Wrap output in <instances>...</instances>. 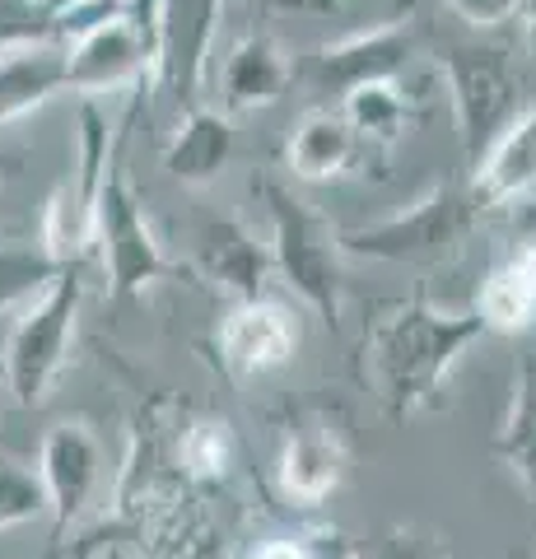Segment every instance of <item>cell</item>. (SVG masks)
<instances>
[{
    "instance_id": "27",
    "label": "cell",
    "mask_w": 536,
    "mask_h": 559,
    "mask_svg": "<svg viewBox=\"0 0 536 559\" xmlns=\"http://www.w3.org/2000/svg\"><path fill=\"white\" fill-rule=\"evenodd\" d=\"M448 10H453L457 20H466L472 28H495V24L517 20L523 0H448Z\"/></svg>"
},
{
    "instance_id": "7",
    "label": "cell",
    "mask_w": 536,
    "mask_h": 559,
    "mask_svg": "<svg viewBox=\"0 0 536 559\" xmlns=\"http://www.w3.org/2000/svg\"><path fill=\"white\" fill-rule=\"evenodd\" d=\"M94 248L103 257V275H108L112 304H127L135 294H145L154 280L168 271L159 238H154L150 219H145V205L135 197L131 178L117 168V154H112L108 178H103V191H98Z\"/></svg>"
},
{
    "instance_id": "31",
    "label": "cell",
    "mask_w": 536,
    "mask_h": 559,
    "mask_svg": "<svg viewBox=\"0 0 536 559\" xmlns=\"http://www.w3.org/2000/svg\"><path fill=\"white\" fill-rule=\"evenodd\" d=\"M392 10H396V14H392V20H402V14H406V10H415V0H392Z\"/></svg>"
},
{
    "instance_id": "18",
    "label": "cell",
    "mask_w": 536,
    "mask_h": 559,
    "mask_svg": "<svg viewBox=\"0 0 536 559\" xmlns=\"http://www.w3.org/2000/svg\"><path fill=\"white\" fill-rule=\"evenodd\" d=\"M359 150L365 145L350 131V121L341 117V108H318L289 131L285 168L299 182H332L359 159Z\"/></svg>"
},
{
    "instance_id": "12",
    "label": "cell",
    "mask_w": 536,
    "mask_h": 559,
    "mask_svg": "<svg viewBox=\"0 0 536 559\" xmlns=\"http://www.w3.org/2000/svg\"><path fill=\"white\" fill-rule=\"evenodd\" d=\"M103 476V443L84 419H65L51 425L47 439L38 448V480L47 495V513H51V536H65V527L84 513V503L94 499Z\"/></svg>"
},
{
    "instance_id": "17",
    "label": "cell",
    "mask_w": 536,
    "mask_h": 559,
    "mask_svg": "<svg viewBox=\"0 0 536 559\" xmlns=\"http://www.w3.org/2000/svg\"><path fill=\"white\" fill-rule=\"evenodd\" d=\"M234 159V117L219 108H192L182 112L178 131L164 145V168L172 182L182 187H211Z\"/></svg>"
},
{
    "instance_id": "2",
    "label": "cell",
    "mask_w": 536,
    "mask_h": 559,
    "mask_svg": "<svg viewBox=\"0 0 536 559\" xmlns=\"http://www.w3.org/2000/svg\"><path fill=\"white\" fill-rule=\"evenodd\" d=\"M257 197L266 201V215H271V266L336 331L341 304H345L341 229H332V219L318 215L313 205H303L289 187L271 182V178L257 182Z\"/></svg>"
},
{
    "instance_id": "6",
    "label": "cell",
    "mask_w": 536,
    "mask_h": 559,
    "mask_svg": "<svg viewBox=\"0 0 536 559\" xmlns=\"http://www.w3.org/2000/svg\"><path fill=\"white\" fill-rule=\"evenodd\" d=\"M154 80V0H127L65 43V90L98 94Z\"/></svg>"
},
{
    "instance_id": "14",
    "label": "cell",
    "mask_w": 536,
    "mask_h": 559,
    "mask_svg": "<svg viewBox=\"0 0 536 559\" xmlns=\"http://www.w3.org/2000/svg\"><path fill=\"white\" fill-rule=\"evenodd\" d=\"M345 439L332 425H299L289 429V439L281 448V462H275V480H281L285 499L303 503V509H318L341 489L345 480Z\"/></svg>"
},
{
    "instance_id": "30",
    "label": "cell",
    "mask_w": 536,
    "mask_h": 559,
    "mask_svg": "<svg viewBox=\"0 0 536 559\" xmlns=\"http://www.w3.org/2000/svg\"><path fill=\"white\" fill-rule=\"evenodd\" d=\"M517 20H523V43H527V57H536V0H523V10H517Z\"/></svg>"
},
{
    "instance_id": "11",
    "label": "cell",
    "mask_w": 536,
    "mask_h": 559,
    "mask_svg": "<svg viewBox=\"0 0 536 559\" xmlns=\"http://www.w3.org/2000/svg\"><path fill=\"white\" fill-rule=\"evenodd\" d=\"M299 318L275 304V299H248L234 304V312L219 322L215 331V349H219V369L234 382H257L281 373L299 349Z\"/></svg>"
},
{
    "instance_id": "26",
    "label": "cell",
    "mask_w": 536,
    "mask_h": 559,
    "mask_svg": "<svg viewBox=\"0 0 536 559\" xmlns=\"http://www.w3.org/2000/svg\"><path fill=\"white\" fill-rule=\"evenodd\" d=\"M359 559H448V546L434 532L410 527V522H396V527H388Z\"/></svg>"
},
{
    "instance_id": "9",
    "label": "cell",
    "mask_w": 536,
    "mask_h": 559,
    "mask_svg": "<svg viewBox=\"0 0 536 559\" xmlns=\"http://www.w3.org/2000/svg\"><path fill=\"white\" fill-rule=\"evenodd\" d=\"M224 0H154V84L182 112L201 108Z\"/></svg>"
},
{
    "instance_id": "15",
    "label": "cell",
    "mask_w": 536,
    "mask_h": 559,
    "mask_svg": "<svg viewBox=\"0 0 536 559\" xmlns=\"http://www.w3.org/2000/svg\"><path fill=\"white\" fill-rule=\"evenodd\" d=\"M196 261H201V271L211 275L234 304L262 299L266 275L275 271L266 242H257V234L248 229V224L229 219V215L205 219V229L196 238Z\"/></svg>"
},
{
    "instance_id": "24",
    "label": "cell",
    "mask_w": 536,
    "mask_h": 559,
    "mask_svg": "<svg viewBox=\"0 0 536 559\" xmlns=\"http://www.w3.org/2000/svg\"><path fill=\"white\" fill-rule=\"evenodd\" d=\"M65 271L71 266L51 261L43 252V242H5V248H0V312L43 299Z\"/></svg>"
},
{
    "instance_id": "20",
    "label": "cell",
    "mask_w": 536,
    "mask_h": 559,
    "mask_svg": "<svg viewBox=\"0 0 536 559\" xmlns=\"http://www.w3.org/2000/svg\"><path fill=\"white\" fill-rule=\"evenodd\" d=\"M65 90V47L0 51V127L38 112Z\"/></svg>"
},
{
    "instance_id": "23",
    "label": "cell",
    "mask_w": 536,
    "mask_h": 559,
    "mask_svg": "<svg viewBox=\"0 0 536 559\" xmlns=\"http://www.w3.org/2000/svg\"><path fill=\"white\" fill-rule=\"evenodd\" d=\"M172 466L187 485H219L234 466V433L224 419H192L172 439Z\"/></svg>"
},
{
    "instance_id": "3",
    "label": "cell",
    "mask_w": 536,
    "mask_h": 559,
    "mask_svg": "<svg viewBox=\"0 0 536 559\" xmlns=\"http://www.w3.org/2000/svg\"><path fill=\"white\" fill-rule=\"evenodd\" d=\"M84 304V280L75 271H65L43 299H33L24 308V318L10 326L0 364H5V388L24 411H38L57 388V378L65 373L75 345V318Z\"/></svg>"
},
{
    "instance_id": "4",
    "label": "cell",
    "mask_w": 536,
    "mask_h": 559,
    "mask_svg": "<svg viewBox=\"0 0 536 559\" xmlns=\"http://www.w3.org/2000/svg\"><path fill=\"white\" fill-rule=\"evenodd\" d=\"M476 215L480 210L466 182H434L420 201H410L396 215L359 224V229H341V252L369 261H434L462 248Z\"/></svg>"
},
{
    "instance_id": "22",
    "label": "cell",
    "mask_w": 536,
    "mask_h": 559,
    "mask_svg": "<svg viewBox=\"0 0 536 559\" xmlns=\"http://www.w3.org/2000/svg\"><path fill=\"white\" fill-rule=\"evenodd\" d=\"M495 452L517 480L536 489V359H523V369L513 378V396L504 425L495 433Z\"/></svg>"
},
{
    "instance_id": "19",
    "label": "cell",
    "mask_w": 536,
    "mask_h": 559,
    "mask_svg": "<svg viewBox=\"0 0 536 559\" xmlns=\"http://www.w3.org/2000/svg\"><path fill=\"white\" fill-rule=\"evenodd\" d=\"M476 312L486 331H499V336L536 326V248H513L499 261L476 294Z\"/></svg>"
},
{
    "instance_id": "10",
    "label": "cell",
    "mask_w": 536,
    "mask_h": 559,
    "mask_svg": "<svg viewBox=\"0 0 536 559\" xmlns=\"http://www.w3.org/2000/svg\"><path fill=\"white\" fill-rule=\"evenodd\" d=\"M415 33L410 20H388L369 33H350V38H336V43H322L308 51L303 61V84L322 98H345L365 84H383L396 80L415 57Z\"/></svg>"
},
{
    "instance_id": "1",
    "label": "cell",
    "mask_w": 536,
    "mask_h": 559,
    "mask_svg": "<svg viewBox=\"0 0 536 559\" xmlns=\"http://www.w3.org/2000/svg\"><path fill=\"white\" fill-rule=\"evenodd\" d=\"M486 336L490 331L476 308L457 312V308H434L425 299L392 308L365 341V369L383 411L392 419L434 411L443 401L453 364Z\"/></svg>"
},
{
    "instance_id": "29",
    "label": "cell",
    "mask_w": 536,
    "mask_h": 559,
    "mask_svg": "<svg viewBox=\"0 0 536 559\" xmlns=\"http://www.w3.org/2000/svg\"><path fill=\"white\" fill-rule=\"evenodd\" d=\"M513 248H536V201H527L523 215H517V242Z\"/></svg>"
},
{
    "instance_id": "25",
    "label": "cell",
    "mask_w": 536,
    "mask_h": 559,
    "mask_svg": "<svg viewBox=\"0 0 536 559\" xmlns=\"http://www.w3.org/2000/svg\"><path fill=\"white\" fill-rule=\"evenodd\" d=\"M43 513H47V495H43L38 471L0 457V532L24 527V522H38Z\"/></svg>"
},
{
    "instance_id": "21",
    "label": "cell",
    "mask_w": 536,
    "mask_h": 559,
    "mask_svg": "<svg viewBox=\"0 0 536 559\" xmlns=\"http://www.w3.org/2000/svg\"><path fill=\"white\" fill-rule=\"evenodd\" d=\"M341 117L350 121V131L359 135V145H396L415 127V108L402 94L396 80L365 84V90L341 98Z\"/></svg>"
},
{
    "instance_id": "5",
    "label": "cell",
    "mask_w": 536,
    "mask_h": 559,
    "mask_svg": "<svg viewBox=\"0 0 536 559\" xmlns=\"http://www.w3.org/2000/svg\"><path fill=\"white\" fill-rule=\"evenodd\" d=\"M448 98H453V121L462 140L466 168L486 159V150L509 131L517 117V94H523V75L504 47L490 43H457L443 57Z\"/></svg>"
},
{
    "instance_id": "13",
    "label": "cell",
    "mask_w": 536,
    "mask_h": 559,
    "mask_svg": "<svg viewBox=\"0 0 536 559\" xmlns=\"http://www.w3.org/2000/svg\"><path fill=\"white\" fill-rule=\"evenodd\" d=\"M294 66L285 57V47L271 38V33H248L229 47V57L219 66V103L224 117H243L257 108H271L281 103V94L289 90Z\"/></svg>"
},
{
    "instance_id": "28",
    "label": "cell",
    "mask_w": 536,
    "mask_h": 559,
    "mask_svg": "<svg viewBox=\"0 0 536 559\" xmlns=\"http://www.w3.org/2000/svg\"><path fill=\"white\" fill-rule=\"evenodd\" d=\"M257 559H322V546L308 550L299 540H266V546L257 550Z\"/></svg>"
},
{
    "instance_id": "16",
    "label": "cell",
    "mask_w": 536,
    "mask_h": 559,
    "mask_svg": "<svg viewBox=\"0 0 536 559\" xmlns=\"http://www.w3.org/2000/svg\"><path fill=\"white\" fill-rule=\"evenodd\" d=\"M532 187H536V103L509 121V131L495 140L486 150V159L466 178V191H472L476 210L513 205V201H523Z\"/></svg>"
},
{
    "instance_id": "8",
    "label": "cell",
    "mask_w": 536,
    "mask_h": 559,
    "mask_svg": "<svg viewBox=\"0 0 536 559\" xmlns=\"http://www.w3.org/2000/svg\"><path fill=\"white\" fill-rule=\"evenodd\" d=\"M112 164V135H108V117L94 103L80 108V150H75V168L47 201L43 215V252L61 266H75L84 252H94V210H98V191L108 178Z\"/></svg>"
}]
</instances>
